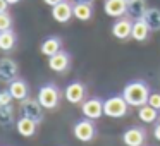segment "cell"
I'll return each mask as SVG.
<instances>
[{
  "label": "cell",
  "mask_w": 160,
  "mask_h": 146,
  "mask_svg": "<svg viewBox=\"0 0 160 146\" xmlns=\"http://www.w3.org/2000/svg\"><path fill=\"white\" fill-rule=\"evenodd\" d=\"M122 96L129 103V107H141V105L148 103L150 90L143 81H132V83H128L124 86Z\"/></svg>",
  "instance_id": "1"
},
{
  "label": "cell",
  "mask_w": 160,
  "mask_h": 146,
  "mask_svg": "<svg viewBox=\"0 0 160 146\" xmlns=\"http://www.w3.org/2000/svg\"><path fill=\"white\" fill-rule=\"evenodd\" d=\"M129 103L124 100V96H110L103 101V115L110 119H121L128 114Z\"/></svg>",
  "instance_id": "2"
},
{
  "label": "cell",
  "mask_w": 160,
  "mask_h": 146,
  "mask_svg": "<svg viewBox=\"0 0 160 146\" xmlns=\"http://www.w3.org/2000/svg\"><path fill=\"white\" fill-rule=\"evenodd\" d=\"M38 101L42 103V107L45 110H53L60 101V91L53 84H45L38 90Z\"/></svg>",
  "instance_id": "3"
},
{
  "label": "cell",
  "mask_w": 160,
  "mask_h": 146,
  "mask_svg": "<svg viewBox=\"0 0 160 146\" xmlns=\"http://www.w3.org/2000/svg\"><path fill=\"white\" fill-rule=\"evenodd\" d=\"M72 134L78 141L81 143H90L91 139L97 134V129H95V124L90 120V119H83V120L76 122L72 129Z\"/></svg>",
  "instance_id": "4"
},
{
  "label": "cell",
  "mask_w": 160,
  "mask_h": 146,
  "mask_svg": "<svg viewBox=\"0 0 160 146\" xmlns=\"http://www.w3.org/2000/svg\"><path fill=\"white\" fill-rule=\"evenodd\" d=\"M21 110L24 117H29L33 120L40 122L43 119V110L45 108L42 107V103L38 101V98H26V100L21 101Z\"/></svg>",
  "instance_id": "5"
},
{
  "label": "cell",
  "mask_w": 160,
  "mask_h": 146,
  "mask_svg": "<svg viewBox=\"0 0 160 146\" xmlns=\"http://www.w3.org/2000/svg\"><path fill=\"white\" fill-rule=\"evenodd\" d=\"M81 112L86 119L97 120L103 115V101L98 100V98H88L81 103Z\"/></svg>",
  "instance_id": "6"
},
{
  "label": "cell",
  "mask_w": 160,
  "mask_h": 146,
  "mask_svg": "<svg viewBox=\"0 0 160 146\" xmlns=\"http://www.w3.org/2000/svg\"><path fill=\"white\" fill-rule=\"evenodd\" d=\"M64 96H66V100L69 101V103L79 105V103H83V101L86 100V88H84L83 83L74 81V83H71L69 86L66 88Z\"/></svg>",
  "instance_id": "7"
},
{
  "label": "cell",
  "mask_w": 160,
  "mask_h": 146,
  "mask_svg": "<svg viewBox=\"0 0 160 146\" xmlns=\"http://www.w3.org/2000/svg\"><path fill=\"white\" fill-rule=\"evenodd\" d=\"M19 67L12 59H0V83H12L18 79Z\"/></svg>",
  "instance_id": "8"
},
{
  "label": "cell",
  "mask_w": 160,
  "mask_h": 146,
  "mask_svg": "<svg viewBox=\"0 0 160 146\" xmlns=\"http://www.w3.org/2000/svg\"><path fill=\"white\" fill-rule=\"evenodd\" d=\"M103 11L110 17H124L128 14V0H105Z\"/></svg>",
  "instance_id": "9"
},
{
  "label": "cell",
  "mask_w": 160,
  "mask_h": 146,
  "mask_svg": "<svg viewBox=\"0 0 160 146\" xmlns=\"http://www.w3.org/2000/svg\"><path fill=\"white\" fill-rule=\"evenodd\" d=\"M52 17H53V21H57V22H69L71 19L74 17L72 4L64 0L60 4L53 5L52 7Z\"/></svg>",
  "instance_id": "10"
},
{
  "label": "cell",
  "mask_w": 160,
  "mask_h": 146,
  "mask_svg": "<svg viewBox=\"0 0 160 146\" xmlns=\"http://www.w3.org/2000/svg\"><path fill=\"white\" fill-rule=\"evenodd\" d=\"M146 139V132L141 127H131L122 134V143L126 146H141Z\"/></svg>",
  "instance_id": "11"
},
{
  "label": "cell",
  "mask_w": 160,
  "mask_h": 146,
  "mask_svg": "<svg viewBox=\"0 0 160 146\" xmlns=\"http://www.w3.org/2000/svg\"><path fill=\"white\" fill-rule=\"evenodd\" d=\"M69 64H71V57L69 53L66 52H57L55 55L48 57V67L53 71V72H66L69 69Z\"/></svg>",
  "instance_id": "12"
},
{
  "label": "cell",
  "mask_w": 160,
  "mask_h": 146,
  "mask_svg": "<svg viewBox=\"0 0 160 146\" xmlns=\"http://www.w3.org/2000/svg\"><path fill=\"white\" fill-rule=\"evenodd\" d=\"M132 31V21L129 17H121L112 26V35L117 40H128Z\"/></svg>",
  "instance_id": "13"
},
{
  "label": "cell",
  "mask_w": 160,
  "mask_h": 146,
  "mask_svg": "<svg viewBox=\"0 0 160 146\" xmlns=\"http://www.w3.org/2000/svg\"><path fill=\"white\" fill-rule=\"evenodd\" d=\"M9 91H11L12 98L18 100V101H22V100H26V98L29 96L28 84H26V81L19 79V77H18V79H14L12 83H9Z\"/></svg>",
  "instance_id": "14"
},
{
  "label": "cell",
  "mask_w": 160,
  "mask_h": 146,
  "mask_svg": "<svg viewBox=\"0 0 160 146\" xmlns=\"http://www.w3.org/2000/svg\"><path fill=\"white\" fill-rule=\"evenodd\" d=\"M36 125H38V122L33 120V119H29V117H24V115L16 122V129H18V132L21 136H24V138H31V136H35Z\"/></svg>",
  "instance_id": "15"
},
{
  "label": "cell",
  "mask_w": 160,
  "mask_h": 146,
  "mask_svg": "<svg viewBox=\"0 0 160 146\" xmlns=\"http://www.w3.org/2000/svg\"><path fill=\"white\" fill-rule=\"evenodd\" d=\"M150 35V28L145 22V19H136L132 22V31H131V38L136 40V41H145Z\"/></svg>",
  "instance_id": "16"
},
{
  "label": "cell",
  "mask_w": 160,
  "mask_h": 146,
  "mask_svg": "<svg viewBox=\"0 0 160 146\" xmlns=\"http://www.w3.org/2000/svg\"><path fill=\"white\" fill-rule=\"evenodd\" d=\"M60 46H62L60 38H57V36H50V38H47L45 41L42 43L40 52H42L45 57H52V55H55L57 52H60Z\"/></svg>",
  "instance_id": "17"
},
{
  "label": "cell",
  "mask_w": 160,
  "mask_h": 146,
  "mask_svg": "<svg viewBox=\"0 0 160 146\" xmlns=\"http://www.w3.org/2000/svg\"><path fill=\"white\" fill-rule=\"evenodd\" d=\"M146 12V0H128V16L136 19H141Z\"/></svg>",
  "instance_id": "18"
},
{
  "label": "cell",
  "mask_w": 160,
  "mask_h": 146,
  "mask_svg": "<svg viewBox=\"0 0 160 146\" xmlns=\"http://www.w3.org/2000/svg\"><path fill=\"white\" fill-rule=\"evenodd\" d=\"M143 19L148 24L150 31H160V9H155V7L146 9Z\"/></svg>",
  "instance_id": "19"
},
{
  "label": "cell",
  "mask_w": 160,
  "mask_h": 146,
  "mask_svg": "<svg viewBox=\"0 0 160 146\" xmlns=\"http://www.w3.org/2000/svg\"><path fill=\"white\" fill-rule=\"evenodd\" d=\"M72 12L78 21H90L93 16L91 4H72Z\"/></svg>",
  "instance_id": "20"
},
{
  "label": "cell",
  "mask_w": 160,
  "mask_h": 146,
  "mask_svg": "<svg viewBox=\"0 0 160 146\" xmlns=\"http://www.w3.org/2000/svg\"><path fill=\"white\" fill-rule=\"evenodd\" d=\"M138 117H139V120L146 122V124H152V122H155L157 117H158V110L153 108L152 105H148V103L141 105L139 110H138Z\"/></svg>",
  "instance_id": "21"
},
{
  "label": "cell",
  "mask_w": 160,
  "mask_h": 146,
  "mask_svg": "<svg viewBox=\"0 0 160 146\" xmlns=\"http://www.w3.org/2000/svg\"><path fill=\"white\" fill-rule=\"evenodd\" d=\"M16 46V35L12 29H7V31H0V50L4 52H9Z\"/></svg>",
  "instance_id": "22"
},
{
  "label": "cell",
  "mask_w": 160,
  "mask_h": 146,
  "mask_svg": "<svg viewBox=\"0 0 160 146\" xmlns=\"http://www.w3.org/2000/svg\"><path fill=\"white\" fill-rule=\"evenodd\" d=\"M12 122H14V110H12V107L11 105H7V107H0V125L9 127Z\"/></svg>",
  "instance_id": "23"
},
{
  "label": "cell",
  "mask_w": 160,
  "mask_h": 146,
  "mask_svg": "<svg viewBox=\"0 0 160 146\" xmlns=\"http://www.w3.org/2000/svg\"><path fill=\"white\" fill-rule=\"evenodd\" d=\"M12 28V19L7 12H2L0 14V31H7Z\"/></svg>",
  "instance_id": "24"
},
{
  "label": "cell",
  "mask_w": 160,
  "mask_h": 146,
  "mask_svg": "<svg viewBox=\"0 0 160 146\" xmlns=\"http://www.w3.org/2000/svg\"><path fill=\"white\" fill-rule=\"evenodd\" d=\"M12 95L9 90H4V91H0V107H7V105L12 103Z\"/></svg>",
  "instance_id": "25"
},
{
  "label": "cell",
  "mask_w": 160,
  "mask_h": 146,
  "mask_svg": "<svg viewBox=\"0 0 160 146\" xmlns=\"http://www.w3.org/2000/svg\"><path fill=\"white\" fill-rule=\"evenodd\" d=\"M148 105H152L153 108H157V110H160V93H150Z\"/></svg>",
  "instance_id": "26"
},
{
  "label": "cell",
  "mask_w": 160,
  "mask_h": 146,
  "mask_svg": "<svg viewBox=\"0 0 160 146\" xmlns=\"http://www.w3.org/2000/svg\"><path fill=\"white\" fill-rule=\"evenodd\" d=\"M7 7H9L7 0H0V14H2V12H7Z\"/></svg>",
  "instance_id": "27"
},
{
  "label": "cell",
  "mask_w": 160,
  "mask_h": 146,
  "mask_svg": "<svg viewBox=\"0 0 160 146\" xmlns=\"http://www.w3.org/2000/svg\"><path fill=\"white\" fill-rule=\"evenodd\" d=\"M153 136H155L157 141H160V122L155 125V129H153Z\"/></svg>",
  "instance_id": "28"
},
{
  "label": "cell",
  "mask_w": 160,
  "mask_h": 146,
  "mask_svg": "<svg viewBox=\"0 0 160 146\" xmlns=\"http://www.w3.org/2000/svg\"><path fill=\"white\" fill-rule=\"evenodd\" d=\"M47 5H50V7H53V5H57V4H60V2H64V0H43Z\"/></svg>",
  "instance_id": "29"
},
{
  "label": "cell",
  "mask_w": 160,
  "mask_h": 146,
  "mask_svg": "<svg viewBox=\"0 0 160 146\" xmlns=\"http://www.w3.org/2000/svg\"><path fill=\"white\" fill-rule=\"evenodd\" d=\"M72 4H91L93 0H71Z\"/></svg>",
  "instance_id": "30"
},
{
  "label": "cell",
  "mask_w": 160,
  "mask_h": 146,
  "mask_svg": "<svg viewBox=\"0 0 160 146\" xmlns=\"http://www.w3.org/2000/svg\"><path fill=\"white\" fill-rule=\"evenodd\" d=\"M7 2H9V5H14V4H18L19 0H7Z\"/></svg>",
  "instance_id": "31"
}]
</instances>
